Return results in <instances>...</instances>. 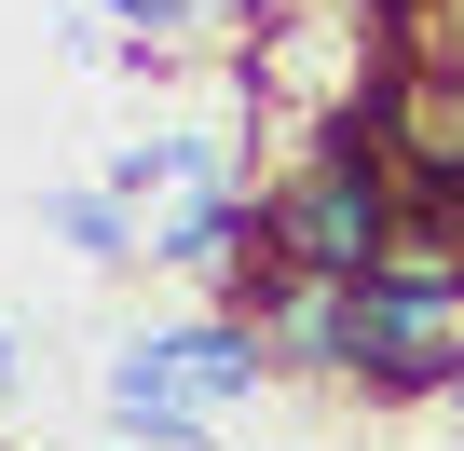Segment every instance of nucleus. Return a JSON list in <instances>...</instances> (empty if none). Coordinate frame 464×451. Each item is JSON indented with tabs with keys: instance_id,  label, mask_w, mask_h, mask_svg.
Instances as JSON below:
<instances>
[{
	"instance_id": "nucleus-1",
	"label": "nucleus",
	"mask_w": 464,
	"mask_h": 451,
	"mask_svg": "<svg viewBox=\"0 0 464 451\" xmlns=\"http://www.w3.org/2000/svg\"><path fill=\"white\" fill-rule=\"evenodd\" d=\"M274 383V356H260V328L246 315H178V328H137V342H110V424L123 437H150V451H205L218 437V410H246Z\"/></svg>"
},
{
	"instance_id": "nucleus-2",
	"label": "nucleus",
	"mask_w": 464,
	"mask_h": 451,
	"mask_svg": "<svg viewBox=\"0 0 464 451\" xmlns=\"http://www.w3.org/2000/svg\"><path fill=\"white\" fill-rule=\"evenodd\" d=\"M260 233H274V274H328V288H369L382 260H396V164H382V137H355V123H328L287 178H274V205H260Z\"/></svg>"
},
{
	"instance_id": "nucleus-3",
	"label": "nucleus",
	"mask_w": 464,
	"mask_h": 451,
	"mask_svg": "<svg viewBox=\"0 0 464 451\" xmlns=\"http://www.w3.org/2000/svg\"><path fill=\"white\" fill-rule=\"evenodd\" d=\"M355 383L369 397H450L464 383V288L369 274L355 288Z\"/></svg>"
},
{
	"instance_id": "nucleus-4",
	"label": "nucleus",
	"mask_w": 464,
	"mask_h": 451,
	"mask_svg": "<svg viewBox=\"0 0 464 451\" xmlns=\"http://www.w3.org/2000/svg\"><path fill=\"white\" fill-rule=\"evenodd\" d=\"M246 328H260L274 369H342V383H355V288H328V274H274V288L246 301Z\"/></svg>"
},
{
	"instance_id": "nucleus-5",
	"label": "nucleus",
	"mask_w": 464,
	"mask_h": 451,
	"mask_svg": "<svg viewBox=\"0 0 464 451\" xmlns=\"http://www.w3.org/2000/svg\"><path fill=\"white\" fill-rule=\"evenodd\" d=\"M260 247H274V233H260V205L232 191V178H218V191H178V205L150 219V260H164V274H205V288H218V274H246Z\"/></svg>"
},
{
	"instance_id": "nucleus-6",
	"label": "nucleus",
	"mask_w": 464,
	"mask_h": 451,
	"mask_svg": "<svg viewBox=\"0 0 464 451\" xmlns=\"http://www.w3.org/2000/svg\"><path fill=\"white\" fill-rule=\"evenodd\" d=\"M96 191H123V205H137V219H150V205H164V191H218V137H123V151H110V178H96Z\"/></svg>"
},
{
	"instance_id": "nucleus-7",
	"label": "nucleus",
	"mask_w": 464,
	"mask_h": 451,
	"mask_svg": "<svg viewBox=\"0 0 464 451\" xmlns=\"http://www.w3.org/2000/svg\"><path fill=\"white\" fill-rule=\"evenodd\" d=\"M42 233H55L69 260H96V274H123V260H150V219H137L123 191H55V205H42Z\"/></svg>"
},
{
	"instance_id": "nucleus-8",
	"label": "nucleus",
	"mask_w": 464,
	"mask_h": 451,
	"mask_svg": "<svg viewBox=\"0 0 464 451\" xmlns=\"http://www.w3.org/2000/svg\"><path fill=\"white\" fill-rule=\"evenodd\" d=\"M96 15H123L137 42H164V28H178V0H96Z\"/></svg>"
},
{
	"instance_id": "nucleus-9",
	"label": "nucleus",
	"mask_w": 464,
	"mask_h": 451,
	"mask_svg": "<svg viewBox=\"0 0 464 451\" xmlns=\"http://www.w3.org/2000/svg\"><path fill=\"white\" fill-rule=\"evenodd\" d=\"M0 383H14V328H0Z\"/></svg>"
}]
</instances>
